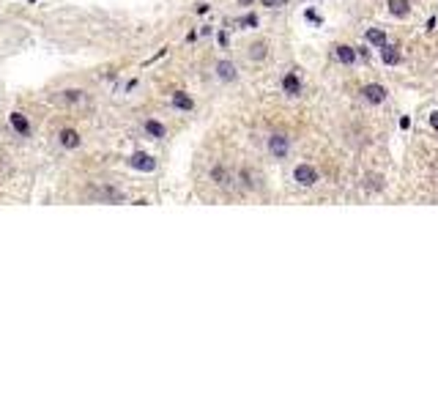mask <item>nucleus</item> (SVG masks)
Here are the masks:
<instances>
[{
  "label": "nucleus",
  "mask_w": 438,
  "mask_h": 411,
  "mask_svg": "<svg viewBox=\"0 0 438 411\" xmlns=\"http://www.w3.org/2000/svg\"><path fill=\"white\" fill-rule=\"evenodd\" d=\"M263 6H268V9H279V6H288V0H263Z\"/></svg>",
  "instance_id": "412c9836"
},
{
  "label": "nucleus",
  "mask_w": 438,
  "mask_h": 411,
  "mask_svg": "<svg viewBox=\"0 0 438 411\" xmlns=\"http://www.w3.org/2000/svg\"><path fill=\"white\" fill-rule=\"evenodd\" d=\"M293 181H299L301 186H312V184H318V170L312 164H296Z\"/></svg>",
  "instance_id": "7ed1b4c3"
},
{
  "label": "nucleus",
  "mask_w": 438,
  "mask_h": 411,
  "mask_svg": "<svg viewBox=\"0 0 438 411\" xmlns=\"http://www.w3.org/2000/svg\"><path fill=\"white\" fill-rule=\"evenodd\" d=\"M91 197H96V200H107V203H121L124 200V192L115 189V186H96V189H91Z\"/></svg>",
  "instance_id": "39448f33"
},
{
  "label": "nucleus",
  "mask_w": 438,
  "mask_h": 411,
  "mask_svg": "<svg viewBox=\"0 0 438 411\" xmlns=\"http://www.w3.org/2000/svg\"><path fill=\"white\" fill-rule=\"evenodd\" d=\"M173 107L175 110H195V102H192V96H186L184 91H175L173 93Z\"/></svg>",
  "instance_id": "ddd939ff"
},
{
  "label": "nucleus",
  "mask_w": 438,
  "mask_h": 411,
  "mask_svg": "<svg viewBox=\"0 0 438 411\" xmlns=\"http://www.w3.org/2000/svg\"><path fill=\"white\" fill-rule=\"evenodd\" d=\"M304 17H307V20H312V22H320V17H318V14H315V11H312V9H307V11H304Z\"/></svg>",
  "instance_id": "4be33fe9"
},
{
  "label": "nucleus",
  "mask_w": 438,
  "mask_h": 411,
  "mask_svg": "<svg viewBox=\"0 0 438 411\" xmlns=\"http://www.w3.org/2000/svg\"><path fill=\"white\" fill-rule=\"evenodd\" d=\"M381 58H383V63H386V66H397V63H400V47L383 44L381 47Z\"/></svg>",
  "instance_id": "9d476101"
},
{
  "label": "nucleus",
  "mask_w": 438,
  "mask_h": 411,
  "mask_svg": "<svg viewBox=\"0 0 438 411\" xmlns=\"http://www.w3.org/2000/svg\"><path fill=\"white\" fill-rule=\"evenodd\" d=\"M361 99H364L367 104H383L386 102V88L375 85V82H372V85H364L361 88Z\"/></svg>",
  "instance_id": "20e7f679"
},
{
  "label": "nucleus",
  "mask_w": 438,
  "mask_h": 411,
  "mask_svg": "<svg viewBox=\"0 0 438 411\" xmlns=\"http://www.w3.org/2000/svg\"><path fill=\"white\" fill-rule=\"evenodd\" d=\"M249 178H252V173H249V170H241V186L244 189H255V181H249Z\"/></svg>",
  "instance_id": "6ab92c4d"
},
{
  "label": "nucleus",
  "mask_w": 438,
  "mask_h": 411,
  "mask_svg": "<svg viewBox=\"0 0 438 411\" xmlns=\"http://www.w3.org/2000/svg\"><path fill=\"white\" fill-rule=\"evenodd\" d=\"M282 91L288 93V96H299L301 93V80H299V74L296 72H288L282 77Z\"/></svg>",
  "instance_id": "0eeeda50"
},
{
  "label": "nucleus",
  "mask_w": 438,
  "mask_h": 411,
  "mask_svg": "<svg viewBox=\"0 0 438 411\" xmlns=\"http://www.w3.org/2000/svg\"><path fill=\"white\" fill-rule=\"evenodd\" d=\"M266 55H268V44L266 41H255V44L249 47V58H252V61H263Z\"/></svg>",
  "instance_id": "f3484780"
},
{
  "label": "nucleus",
  "mask_w": 438,
  "mask_h": 411,
  "mask_svg": "<svg viewBox=\"0 0 438 411\" xmlns=\"http://www.w3.org/2000/svg\"><path fill=\"white\" fill-rule=\"evenodd\" d=\"M83 91H63V96H61V102H83Z\"/></svg>",
  "instance_id": "a211bd4d"
},
{
  "label": "nucleus",
  "mask_w": 438,
  "mask_h": 411,
  "mask_svg": "<svg viewBox=\"0 0 438 411\" xmlns=\"http://www.w3.org/2000/svg\"><path fill=\"white\" fill-rule=\"evenodd\" d=\"M430 126L438 132V110H435V113H430Z\"/></svg>",
  "instance_id": "5701e85b"
},
{
  "label": "nucleus",
  "mask_w": 438,
  "mask_h": 411,
  "mask_svg": "<svg viewBox=\"0 0 438 411\" xmlns=\"http://www.w3.org/2000/svg\"><path fill=\"white\" fill-rule=\"evenodd\" d=\"M290 151V137H285V134H271L268 137V154L277 156V159H285Z\"/></svg>",
  "instance_id": "f257e3e1"
},
{
  "label": "nucleus",
  "mask_w": 438,
  "mask_h": 411,
  "mask_svg": "<svg viewBox=\"0 0 438 411\" xmlns=\"http://www.w3.org/2000/svg\"><path fill=\"white\" fill-rule=\"evenodd\" d=\"M145 134L154 137V140H162L167 134V129H165V123H159V121H145Z\"/></svg>",
  "instance_id": "4468645a"
},
{
  "label": "nucleus",
  "mask_w": 438,
  "mask_h": 411,
  "mask_svg": "<svg viewBox=\"0 0 438 411\" xmlns=\"http://www.w3.org/2000/svg\"><path fill=\"white\" fill-rule=\"evenodd\" d=\"M211 178H214V184H219V186H233V175H230V170L227 167H222V164H217V167L211 170Z\"/></svg>",
  "instance_id": "1a4fd4ad"
},
{
  "label": "nucleus",
  "mask_w": 438,
  "mask_h": 411,
  "mask_svg": "<svg viewBox=\"0 0 438 411\" xmlns=\"http://www.w3.org/2000/svg\"><path fill=\"white\" fill-rule=\"evenodd\" d=\"M255 25H258V17L255 14H249V17H244L241 20V28H255Z\"/></svg>",
  "instance_id": "aec40b11"
},
{
  "label": "nucleus",
  "mask_w": 438,
  "mask_h": 411,
  "mask_svg": "<svg viewBox=\"0 0 438 411\" xmlns=\"http://www.w3.org/2000/svg\"><path fill=\"white\" fill-rule=\"evenodd\" d=\"M58 140H61L63 148H77L83 140H80V134L74 132V129H61V134H58Z\"/></svg>",
  "instance_id": "9b49d317"
},
{
  "label": "nucleus",
  "mask_w": 438,
  "mask_h": 411,
  "mask_svg": "<svg viewBox=\"0 0 438 411\" xmlns=\"http://www.w3.org/2000/svg\"><path fill=\"white\" fill-rule=\"evenodd\" d=\"M129 167L140 170V173H154V170H156V159L151 154H145V151H137V154L129 156Z\"/></svg>",
  "instance_id": "f03ea898"
},
{
  "label": "nucleus",
  "mask_w": 438,
  "mask_h": 411,
  "mask_svg": "<svg viewBox=\"0 0 438 411\" xmlns=\"http://www.w3.org/2000/svg\"><path fill=\"white\" fill-rule=\"evenodd\" d=\"M408 11H411L408 0H389V14L392 17H408Z\"/></svg>",
  "instance_id": "2eb2a0df"
},
{
  "label": "nucleus",
  "mask_w": 438,
  "mask_h": 411,
  "mask_svg": "<svg viewBox=\"0 0 438 411\" xmlns=\"http://www.w3.org/2000/svg\"><path fill=\"white\" fill-rule=\"evenodd\" d=\"M217 77H219L222 82H233V80L238 77V69L233 66L230 61H219V63H217Z\"/></svg>",
  "instance_id": "6e6552de"
},
{
  "label": "nucleus",
  "mask_w": 438,
  "mask_h": 411,
  "mask_svg": "<svg viewBox=\"0 0 438 411\" xmlns=\"http://www.w3.org/2000/svg\"><path fill=\"white\" fill-rule=\"evenodd\" d=\"M217 39H219V44H222V47H227V41H230V39H227V33H225V31H222Z\"/></svg>",
  "instance_id": "b1692460"
},
{
  "label": "nucleus",
  "mask_w": 438,
  "mask_h": 411,
  "mask_svg": "<svg viewBox=\"0 0 438 411\" xmlns=\"http://www.w3.org/2000/svg\"><path fill=\"white\" fill-rule=\"evenodd\" d=\"M367 41H370L372 47H378V50H381L383 44H389V41H386V33H383V31H375V28H370V31H367Z\"/></svg>",
  "instance_id": "dca6fc26"
},
{
  "label": "nucleus",
  "mask_w": 438,
  "mask_h": 411,
  "mask_svg": "<svg viewBox=\"0 0 438 411\" xmlns=\"http://www.w3.org/2000/svg\"><path fill=\"white\" fill-rule=\"evenodd\" d=\"M9 123H11V129H14L20 137H28V134H31V123H28V118L22 113H11L9 115Z\"/></svg>",
  "instance_id": "423d86ee"
},
{
  "label": "nucleus",
  "mask_w": 438,
  "mask_h": 411,
  "mask_svg": "<svg viewBox=\"0 0 438 411\" xmlns=\"http://www.w3.org/2000/svg\"><path fill=\"white\" fill-rule=\"evenodd\" d=\"M334 55H337V61H340V63H345V66H350V63H356V50H353V47H348V44L334 47Z\"/></svg>",
  "instance_id": "f8f14e48"
}]
</instances>
